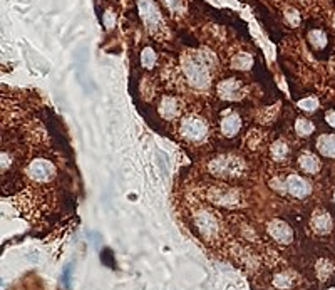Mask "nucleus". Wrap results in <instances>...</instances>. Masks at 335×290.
<instances>
[{
	"mask_svg": "<svg viewBox=\"0 0 335 290\" xmlns=\"http://www.w3.org/2000/svg\"><path fill=\"white\" fill-rule=\"evenodd\" d=\"M241 89H243V84L238 79H226V81H222L218 84V94L220 98L223 99H230V101H235V99H240L241 98Z\"/></svg>",
	"mask_w": 335,
	"mask_h": 290,
	"instance_id": "nucleus-6",
	"label": "nucleus"
},
{
	"mask_svg": "<svg viewBox=\"0 0 335 290\" xmlns=\"http://www.w3.org/2000/svg\"><path fill=\"white\" fill-rule=\"evenodd\" d=\"M334 198H335V196H334Z\"/></svg>",
	"mask_w": 335,
	"mask_h": 290,
	"instance_id": "nucleus-25",
	"label": "nucleus"
},
{
	"mask_svg": "<svg viewBox=\"0 0 335 290\" xmlns=\"http://www.w3.org/2000/svg\"><path fill=\"white\" fill-rule=\"evenodd\" d=\"M164 2V5H168L169 8H178V5H180V0H163Z\"/></svg>",
	"mask_w": 335,
	"mask_h": 290,
	"instance_id": "nucleus-21",
	"label": "nucleus"
},
{
	"mask_svg": "<svg viewBox=\"0 0 335 290\" xmlns=\"http://www.w3.org/2000/svg\"><path fill=\"white\" fill-rule=\"evenodd\" d=\"M180 133L188 141H201L205 140L206 133H208V128H206L205 121H201L200 118L188 116L181 121Z\"/></svg>",
	"mask_w": 335,
	"mask_h": 290,
	"instance_id": "nucleus-3",
	"label": "nucleus"
},
{
	"mask_svg": "<svg viewBox=\"0 0 335 290\" xmlns=\"http://www.w3.org/2000/svg\"><path fill=\"white\" fill-rule=\"evenodd\" d=\"M327 123L330 124V126H334V128H335V111H332V113H329V114H327Z\"/></svg>",
	"mask_w": 335,
	"mask_h": 290,
	"instance_id": "nucleus-22",
	"label": "nucleus"
},
{
	"mask_svg": "<svg viewBox=\"0 0 335 290\" xmlns=\"http://www.w3.org/2000/svg\"><path fill=\"white\" fill-rule=\"evenodd\" d=\"M317 149L325 158H335V135H324L317 141Z\"/></svg>",
	"mask_w": 335,
	"mask_h": 290,
	"instance_id": "nucleus-12",
	"label": "nucleus"
},
{
	"mask_svg": "<svg viewBox=\"0 0 335 290\" xmlns=\"http://www.w3.org/2000/svg\"><path fill=\"white\" fill-rule=\"evenodd\" d=\"M298 106H300L302 109H305V111H314V109H317V106H319V103H317V99L309 98V99L300 101V103H298Z\"/></svg>",
	"mask_w": 335,
	"mask_h": 290,
	"instance_id": "nucleus-20",
	"label": "nucleus"
},
{
	"mask_svg": "<svg viewBox=\"0 0 335 290\" xmlns=\"http://www.w3.org/2000/svg\"><path fill=\"white\" fill-rule=\"evenodd\" d=\"M329 290H335V287H332V289H329Z\"/></svg>",
	"mask_w": 335,
	"mask_h": 290,
	"instance_id": "nucleus-23",
	"label": "nucleus"
},
{
	"mask_svg": "<svg viewBox=\"0 0 335 290\" xmlns=\"http://www.w3.org/2000/svg\"><path fill=\"white\" fill-rule=\"evenodd\" d=\"M253 64V59L248 54H238V56L231 61V66L235 69H250Z\"/></svg>",
	"mask_w": 335,
	"mask_h": 290,
	"instance_id": "nucleus-18",
	"label": "nucleus"
},
{
	"mask_svg": "<svg viewBox=\"0 0 335 290\" xmlns=\"http://www.w3.org/2000/svg\"><path fill=\"white\" fill-rule=\"evenodd\" d=\"M309 42L317 49H322L325 47V44H327V35H325L322 30H310Z\"/></svg>",
	"mask_w": 335,
	"mask_h": 290,
	"instance_id": "nucleus-16",
	"label": "nucleus"
},
{
	"mask_svg": "<svg viewBox=\"0 0 335 290\" xmlns=\"http://www.w3.org/2000/svg\"><path fill=\"white\" fill-rule=\"evenodd\" d=\"M220 128H222V133L224 136H228V138L236 136L238 131L241 130V118L238 116V114H235V113L228 114V116H224L222 119Z\"/></svg>",
	"mask_w": 335,
	"mask_h": 290,
	"instance_id": "nucleus-8",
	"label": "nucleus"
},
{
	"mask_svg": "<svg viewBox=\"0 0 335 290\" xmlns=\"http://www.w3.org/2000/svg\"><path fill=\"white\" fill-rule=\"evenodd\" d=\"M27 178H30L34 183H50L56 176V166L49 159L35 158L29 163L25 169Z\"/></svg>",
	"mask_w": 335,
	"mask_h": 290,
	"instance_id": "nucleus-2",
	"label": "nucleus"
},
{
	"mask_svg": "<svg viewBox=\"0 0 335 290\" xmlns=\"http://www.w3.org/2000/svg\"><path fill=\"white\" fill-rule=\"evenodd\" d=\"M196 225L200 227L201 233H203L205 237H210V235L217 232V220L210 215V211H203V213L196 216Z\"/></svg>",
	"mask_w": 335,
	"mask_h": 290,
	"instance_id": "nucleus-11",
	"label": "nucleus"
},
{
	"mask_svg": "<svg viewBox=\"0 0 335 290\" xmlns=\"http://www.w3.org/2000/svg\"><path fill=\"white\" fill-rule=\"evenodd\" d=\"M180 109L181 106L180 103H178L176 98H171V96H166V98L161 99V104H159V114L168 119V121H171V119H174L180 114Z\"/></svg>",
	"mask_w": 335,
	"mask_h": 290,
	"instance_id": "nucleus-9",
	"label": "nucleus"
},
{
	"mask_svg": "<svg viewBox=\"0 0 335 290\" xmlns=\"http://www.w3.org/2000/svg\"><path fill=\"white\" fill-rule=\"evenodd\" d=\"M312 228L319 235L329 233L330 228H332V218H330V215L325 213V211H317V213L312 216Z\"/></svg>",
	"mask_w": 335,
	"mask_h": 290,
	"instance_id": "nucleus-10",
	"label": "nucleus"
},
{
	"mask_svg": "<svg viewBox=\"0 0 335 290\" xmlns=\"http://www.w3.org/2000/svg\"><path fill=\"white\" fill-rule=\"evenodd\" d=\"M285 186L288 193L295 198H305L310 193V183L302 176H298V174H290L285 181Z\"/></svg>",
	"mask_w": 335,
	"mask_h": 290,
	"instance_id": "nucleus-5",
	"label": "nucleus"
},
{
	"mask_svg": "<svg viewBox=\"0 0 335 290\" xmlns=\"http://www.w3.org/2000/svg\"><path fill=\"white\" fill-rule=\"evenodd\" d=\"M154 62H156V54L153 52V49L146 47L143 52H141V64H143L144 67L151 69L154 66Z\"/></svg>",
	"mask_w": 335,
	"mask_h": 290,
	"instance_id": "nucleus-19",
	"label": "nucleus"
},
{
	"mask_svg": "<svg viewBox=\"0 0 335 290\" xmlns=\"http://www.w3.org/2000/svg\"><path fill=\"white\" fill-rule=\"evenodd\" d=\"M270 156H272L275 161H285L288 156H290V148L287 146V143L277 141L273 143L272 148H270Z\"/></svg>",
	"mask_w": 335,
	"mask_h": 290,
	"instance_id": "nucleus-14",
	"label": "nucleus"
},
{
	"mask_svg": "<svg viewBox=\"0 0 335 290\" xmlns=\"http://www.w3.org/2000/svg\"><path fill=\"white\" fill-rule=\"evenodd\" d=\"M295 131L300 136H310L314 133V124L305 118H298L295 121Z\"/></svg>",
	"mask_w": 335,
	"mask_h": 290,
	"instance_id": "nucleus-15",
	"label": "nucleus"
},
{
	"mask_svg": "<svg viewBox=\"0 0 335 290\" xmlns=\"http://www.w3.org/2000/svg\"><path fill=\"white\" fill-rule=\"evenodd\" d=\"M139 10H141V17L144 19L146 25L154 29V27L159 25L161 22V15H159L158 8L151 0H139Z\"/></svg>",
	"mask_w": 335,
	"mask_h": 290,
	"instance_id": "nucleus-7",
	"label": "nucleus"
},
{
	"mask_svg": "<svg viewBox=\"0 0 335 290\" xmlns=\"http://www.w3.org/2000/svg\"><path fill=\"white\" fill-rule=\"evenodd\" d=\"M267 230H268L270 237L280 243H290L293 240L292 228L288 227L285 222H282V220H273V222H270Z\"/></svg>",
	"mask_w": 335,
	"mask_h": 290,
	"instance_id": "nucleus-4",
	"label": "nucleus"
},
{
	"mask_svg": "<svg viewBox=\"0 0 335 290\" xmlns=\"http://www.w3.org/2000/svg\"><path fill=\"white\" fill-rule=\"evenodd\" d=\"M298 166H300L302 171H305L309 174H315L320 171V161L312 153H304V154H300V158H298Z\"/></svg>",
	"mask_w": 335,
	"mask_h": 290,
	"instance_id": "nucleus-13",
	"label": "nucleus"
},
{
	"mask_svg": "<svg viewBox=\"0 0 335 290\" xmlns=\"http://www.w3.org/2000/svg\"><path fill=\"white\" fill-rule=\"evenodd\" d=\"M273 285L277 289H282V290L290 289L293 285V277L290 274H277L273 277Z\"/></svg>",
	"mask_w": 335,
	"mask_h": 290,
	"instance_id": "nucleus-17",
	"label": "nucleus"
},
{
	"mask_svg": "<svg viewBox=\"0 0 335 290\" xmlns=\"http://www.w3.org/2000/svg\"><path fill=\"white\" fill-rule=\"evenodd\" d=\"M183 69H185V74H186L191 86L206 87L210 84V71L201 59L188 57L185 61V64H183Z\"/></svg>",
	"mask_w": 335,
	"mask_h": 290,
	"instance_id": "nucleus-1",
	"label": "nucleus"
},
{
	"mask_svg": "<svg viewBox=\"0 0 335 290\" xmlns=\"http://www.w3.org/2000/svg\"><path fill=\"white\" fill-rule=\"evenodd\" d=\"M334 25H335V19H334Z\"/></svg>",
	"mask_w": 335,
	"mask_h": 290,
	"instance_id": "nucleus-24",
	"label": "nucleus"
}]
</instances>
